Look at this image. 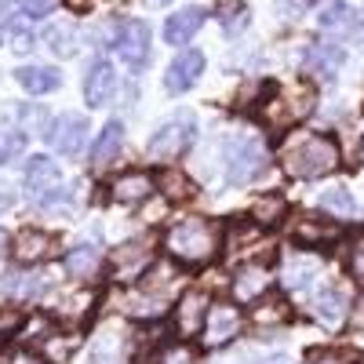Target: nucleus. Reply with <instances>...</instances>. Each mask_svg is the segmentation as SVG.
I'll return each mask as SVG.
<instances>
[{
  "mask_svg": "<svg viewBox=\"0 0 364 364\" xmlns=\"http://www.w3.org/2000/svg\"><path fill=\"white\" fill-rule=\"evenodd\" d=\"M350 33H353V41L364 48V11H360V15H353V22H350Z\"/></svg>",
  "mask_w": 364,
  "mask_h": 364,
  "instance_id": "4c0bfd02",
  "label": "nucleus"
},
{
  "mask_svg": "<svg viewBox=\"0 0 364 364\" xmlns=\"http://www.w3.org/2000/svg\"><path fill=\"white\" fill-rule=\"evenodd\" d=\"M219 22H223V29L233 37V33H240V29L248 26V8L240 4V0H219Z\"/></svg>",
  "mask_w": 364,
  "mask_h": 364,
  "instance_id": "c85d7f7f",
  "label": "nucleus"
},
{
  "mask_svg": "<svg viewBox=\"0 0 364 364\" xmlns=\"http://www.w3.org/2000/svg\"><path fill=\"white\" fill-rule=\"evenodd\" d=\"M120 146H124V124H120V120H109V124L99 132L95 146H91V164H95V168L113 164L117 154H120Z\"/></svg>",
  "mask_w": 364,
  "mask_h": 364,
  "instance_id": "dca6fc26",
  "label": "nucleus"
},
{
  "mask_svg": "<svg viewBox=\"0 0 364 364\" xmlns=\"http://www.w3.org/2000/svg\"><path fill=\"white\" fill-rule=\"evenodd\" d=\"M321 208H324V211H336V215H346V219L357 215V200H353V193H350L346 186L324 190V193H321Z\"/></svg>",
  "mask_w": 364,
  "mask_h": 364,
  "instance_id": "a878e982",
  "label": "nucleus"
},
{
  "mask_svg": "<svg viewBox=\"0 0 364 364\" xmlns=\"http://www.w3.org/2000/svg\"><path fill=\"white\" fill-rule=\"evenodd\" d=\"M266 171V146L262 139H240L233 149H230V161H226V178L233 186H248L255 175Z\"/></svg>",
  "mask_w": 364,
  "mask_h": 364,
  "instance_id": "20e7f679",
  "label": "nucleus"
},
{
  "mask_svg": "<svg viewBox=\"0 0 364 364\" xmlns=\"http://www.w3.org/2000/svg\"><path fill=\"white\" fill-rule=\"evenodd\" d=\"M350 273H353L357 281H364V233L350 245Z\"/></svg>",
  "mask_w": 364,
  "mask_h": 364,
  "instance_id": "c9c22d12",
  "label": "nucleus"
},
{
  "mask_svg": "<svg viewBox=\"0 0 364 364\" xmlns=\"http://www.w3.org/2000/svg\"><path fill=\"white\" fill-rule=\"evenodd\" d=\"M204 73V55L200 51H182L175 55V63L168 66V77H164V87L171 95H182V91H190Z\"/></svg>",
  "mask_w": 364,
  "mask_h": 364,
  "instance_id": "6e6552de",
  "label": "nucleus"
},
{
  "mask_svg": "<svg viewBox=\"0 0 364 364\" xmlns=\"http://www.w3.org/2000/svg\"><path fill=\"white\" fill-rule=\"evenodd\" d=\"M26 154V135H0V164Z\"/></svg>",
  "mask_w": 364,
  "mask_h": 364,
  "instance_id": "2f4dec72",
  "label": "nucleus"
},
{
  "mask_svg": "<svg viewBox=\"0 0 364 364\" xmlns=\"http://www.w3.org/2000/svg\"><path fill=\"white\" fill-rule=\"evenodd\" d=\"M99 262H102V255H99L95 245H77L63 255V266L73 273V277H91V273L99 269Z\"/></svg>",
  "mask_w": 364,
  "mask_h": 364,
  "instance_id": "aec40b11",
  "label": "nucleus"
},
{
  "mask_svg": "<svg viewBox=\"0 0 364 364\" xmlns=\"http://www.w3.org/2000/svg\"><path fill=\"white\" fill-rule=\"evenodd\" d=\"M11 364H44V360H41L37 353H18V357H15Z\"/></svg>",
  "mask_w": 364,
  "mask_h": 364,
  "instance_id": "79ce46f5",
  "label": "nucleus"
},
{
  "mask_svg": "<svg viewBox=\"0 0 364 364\" xmlns=\"http://www.w3.org/2000/svg\"><path fill=\"white\" fill-rule=\"evenodd\" d=\"M117 55L124 58L132 70L146 66L149 63V26L142 18H124L117 29V41H113Z\"/></svg>",
  "mask_w": 364,
  "mask_h": 364,
  "instance_id": "39448f33",
  "label": "nucleus"
},
{
  "mask_svg": "<svg viewBox=\"0 0 364 364\" xmlns=\"http://www.w3.org/2000/svg\"><path fill=\"white\" fill-rule=\"evenodd\" d=\"M284 211H288L284 197H277V193H266V197H259V200H255L252 219H255V226H273V223H281V219H284Z\"/></svg>",
  "mask_w": 364,
  "mask_h": 364,
  "instance_id": "393cba45",
  "label": "nucleus"
},
{
  "mask_svg": "<svg viewBox=\"0 0 364 364\" xmlns=\"http://www.w3.org/2000/svg\"><path fill=\"white\" fill-rule=\"evenodd\" d=\"M157 186H161L171 200H186V197L193 193V182L182 175V171H171V168H164V171L157 175Z\"/></svg>",
  "mask_w": 364,
  "mask_h": 364,
  "instance_id": "c756f323",
  "label": "nucleus"
},
{
  "mask_svg": "<svg viewBox=\"0 0 364 364\" xmlns=\"http://www.w3.org/2000/svg\"><path fill=\"white\" fill-rule=\"evenodd\" d=\"M343 63H346V48L336 44V41H317V44L306 48V55H302V70H306L310 77H317L321 84L336 80Z\"/></svg>",
  "mask_w": 364,
  "mask_h": 364,
  "instance_id": "423d86ee",
  "label": "nucleus"
},
{
  "mask_svg": "<svg viewBox=\"0 0 364 364\" xmlns=\"http://www.w3.org/2000/svg\"><path fill=\"white\" fill-rule=\"evenodd\" d=\"M346 306H350V299L343 288H324L321 299H317V317H324L328 324H336L346 317Z\"/></svg>",
  "mask_w": 364,
  "mask_h": 364,
  "instance_id": "5701e85b",
  "label": "nucleus"
},
{
  "mask_svg": "<svg viewBox=\"0 0 364 364\" xmlns=\"http://www.w3.org/2000/svg\"><path fill=\"white\" fill-rule=\"evenodd\" d=\"M44 288V273H4L0 277V295H8V299H33L41 295Z\"/></svg>",
  "mask_w": 364,
  "mask_h": 364,
  "instance_id": "6ab92c4d",
  "label": "nucleus"
},
{
  "mask_svg": "<svg viewBox=\"0 0 364 364\" xmlns=\"http://www.w3.org/2000/svg\"><path fill=\"white\" fill-rule=\"evenodd\" d=\"M44 41H48V48H51V55H58V58H73L77 55V29L73 26H51L48 33H44Z\"/></svg>",
  "mask_w": 364,
  "mask_h": 364,
  "instance_id": "b1692460",
  "label": "nucleus"
},
{
  "mask_svg": "<svg viewBox=\"0 0 364 364\" xmlns=\"http://www.w3.org/2000/svg\"><path fill=\"white\" fill-rule=\"evenodd\" d=\"M113 91H117V73H113V66H109V63H95V66L87 70V77H84V99H87V106H91V109L106 106V102L113 99Z\"/></svg>",
  "mask_w": 364,
  "mask_h": 364,
  "instance_id": "9d476101",
  "label": "nucleus"
},
{
  "mask_svg": "<svg viewBox=\"0 0 364 364\" xmlns=\"http://www.w3.org/2000/svg\"><path fill=\"white\" fill-rule=\"evenodd\" d=\"M15 324H18L15 317H4V321H0V343H4V339H8V336H4V331H8V328H15Z\"/></svg>",
  "mask_w": 364,
  "mask_h": 364,
  "instance_id": "37998d69",
  "label": "nucleus"
},
{
  "mask_svg": "<svg viewBox=\"0 0 364 364\" xmlns=\"http://www.w3.org/2000/svg\"><path fill=\"white\" fill-rule=\"evenodd\" d=\"M281 11H284V18H299L302 0H281Z\"/></svg>",
  "mask_w": 364,
  "mask_h": 364,
  "instance_id": "ea45409f",
  "label": "nucleus"
},
{
  "mask_svg": "<svg viewBox=\"0 0 364 364\" xmlns=\"http://www.w3.org/2000/svg\"><path fill=\"white\" fill-rule=\"evenodd\" d=\"M208 299H204V291H186L178 299V306H175V324H178V331L182 336H197V331H204V324H208Z\"/></svg>",
  "mask_w": 364,
  "mask_h": 364,
  "instance_id": "1a4fd4ad",
  "label": "nucleus"
},
{
  "mask_svg": "<svg viewBox=\"0 0 364 364\" xmlns=\"http://www.w3.org/2000/svg\"><path fill=\"white\" fill-rule=\"evenodd\" d=\"M154 4H168V0H154Z\"/></svg>",
  "mask_w": 364,
  "mask_h": 364,
  "instance_id": "49530a36",
  "label": "nucleus"
},
{
  "mask_svg": "<svg viewBox=\"0 0 364 364\" xmlns=\"http://www.w3.org/2000/svg\"><path fill=\"white\" fill-rule=\"evenodd\" d=\"M350 22H353V11L343 4V0H331V4H324L321 11H317V26L321 29H350Z\"/></svg>",
  "mask_w": 364,
  "mask_h": 364,
  "instance_id": "7c9ffc66",
  "label": "nucleus"
},
{
  "mask_svg": "<svg viewBox=\"0 0 364 364\" xmlns=\"http://www.w3.org/2000/svg\"><path fill=\"white\" fill-rule=\"evenodd\" d=\"M193 135H197V120H193V113L182 109L154 132V139L146 142V154H149V161H175L178 154H186Z\"/></svg>",
  "mask_w": 364,
  "mask_h": 364,
  "instance_id": "7ed1b4c3",
  "label": "nucleus"
},
{
  "mask_svg": "<svg viewBox=\"0 0 364 364\" xmlns=\"http://www.w3.org/2000/svg\"><path fill=\"white\" fill-rule=\"evenodd\" d=\"M55 248H58V237L55 233H44V230H22L15 237V259L18 262H41Z\"/></svg>",
  "mask_w": 364,
  "mask_h": 364,
  "instance_id": "f8f14e48",
  "label": "nucleus"
},
{
  "mask_svg": "<svg viewBox=\"0 0 364 364\" xmlns=\"http://www.w3.org/2000/svg\"><path fill=\"white\" fill-rule=\"evenodd\" d=\"M0 248H4V230H0Z\"/></svg>",
  "mask_w": 364,
  "mask_h": 364,
  "instance_id": "a18cd8bd",
  "label": "nucleus"
},
{
  "mask_svg": "<svg viewBox=\"0 0 364 364\" xmlns=\"http://www.w3.org/2000/svg\"><path fill=\"white\" fill-rule=\"evenodd\" d=\"M18 120H22L26 128H33V132H44V128H48V113H44L41 106H33V109L22 106V109H18Z\"/></svg>",
  "mask_w": 364,
  "mask_h": 364,
  "instance_id": "72a5a7b5",
  "label": "nucleus"
},
{
  "mask_svg": "<svg viewBox=\"0 0 364 364\" xmlns=\"http://www.w3.org/2000/svg\"><path fill=\"white\" fill-rule=\"evenodd\" d=\"M306 364H350V353L346 350H314L306 357Z\"/></svg>",
  "mask_w": 364,
  "mask_h": 364,
  "instance_id": "f704fd0d",
  "label": "nucleus"
},
{
  "mask_svg": "<svg viewBox=\"0 0 364 364\" xmlns=\"http://www.w3.org/2000/svg\"><path fill=\"white\" fill-rule=\"evenodd\" d=\"M360 161H364V146H360Z\"/></svg>",
  "mask_w": 364,
  "mask_h": 364,
  "instance_id": "de8ad7c7",
  "label": "nucleus"
},
{
  "mask_svg": "<svg viewBox=\"0 0 364 364\" xmlns=\"http://www.w3.org/2000/svg\"><path fill=\"white\" fill-rule=\"evenodd\" d=\"M15 204V193H11V186H4V182H0V211H8Z\"/></svg>",
  "mask_w": 364,
  "mask_h": 364,
  "instance_id": "a19ab883",
  "label": "nucleus"
},
{
  "mask_svg": "<svg viewBox=\"0 0 364 364\" xmlns=\"http://www.w3.org/2000/svg\"><path fill=\"white\" fill-rule=\"evenodd\" d=\"M48 139H51V146H55L63 157H80L84 146H87V120H84L80 113H63V117L51 124Z\"/></svg>",
  "mask_w": 364,
  "mask_h": 364,
  "instance_id": "0eeeda50",
  "label": "nucleus"
},
{
  "mask_svg": "<svg viewBox=\"0 0 364 364\" xmlns=\"http://www.w3.org/2000/svg\"><path fill=\"white\" fill-rule=\"evenodd\" d=\"M291 237H295V245H302V248H321V245H331V240H339V237H343V230H339L336 223L299 219V223H295V230H291Z\"/></svg>",
  "mask_w": 364,
  "mask_h": 364,
  "instance_id": "2eb2a0df",
  "label": "nucleus"
},
{
  "mask_svg": "<svg viewBox=\"0 0 364 364\" xmlns=\"http://www.w3.org/2000/svg\"><path fill=\"white\" fill-rule=\"evenodd\" d=\"M58 164L51 161V157H29V164H26V186H29V193H33L37 200L41 197H48L55 186H58Z\"/></svg>",
  "mask_w": 364,
  "mask_h": 364,
  "instance_id": "ddd939ff",
  "label": "nucleus"
},
{
  "mask_svg": "<svg viewBox=\"0 0 364 364\" xmlns=\"http://www.w3.org/2000/svg\"><path fill=\"white\" fill-rule=\"evenodd\" d=\"M161 364H197V350L193 346H171L161 353Z\"/></svg>",
  "mask_w": 364,
  "mask_h": 364,
  "instance_id": "473e14b6",
  "label": "nucleus"
},
{
  "mask_svg": "<svg viewBox=\"0 0 364 364\" xmlns=\"http://www.w3.org/2000/svg\"><path fill=\"white\" fill-rule=\"evenodd\" d=\"M317 273H321V259H302V255H295V259L284 266V288H291V291L310 288Z\"/></svg>",
  "mask_w": 364,
  "mask_h": 364,
  "instance_id": "412c9836",
  "label": "nucleus"
},
{
  "mask_svg": "<svg viewBox=\"0 0 364 364\" xmlns=\"http://www.w3.org/2000/svg\"><path fill=\"white\" fill-rule=\"evenodd\" d=\"M353 328H364V299H360V306H357V314H353Z\"/></svg>",
  "mask_w": 364,
  "mask_h": 364,
  "instance_id": "c03bdc74",
  "label": "nucleus"
},
{
  "mask_svg": "<svg viewBox=\"0 0 364 364\" xmlns=\"http://www.w3.org/2000/svg\"><path fill=\"white\" fill-rule=\"evenodd\" d=\"M262 291H266V269L262 266H245L233 277V299L237 302H252Z\"/></svg>",
  "mask_w": 364,
  "mask_h": 364,
  "instance_id": "4be33fe9",
  "label": "nucleus"
},
{
  "mask_svg": "<svg viewBox=\"0 0 364 364\" xmlns=\"http://www.w3.org/2000/svg\"><path fill=\"white\" fill-rule=\"evenodd\" d=\"M149 193H154V178L146 171H128L113 182V200H120V204H139Z\"/></svg>",
  "mask_w": 364,
  "mask_h": 364,
  "instance_id": "f3484780",
  "label": "nucleus"
},
{
  "mask_svg": "<svg viewBox=\"0 0 364 364\" xmlns=\"http://www.w3.org/2000/svg\"><path fill=\"white\" fill-rule=\"evenodd\" d=\"M284 168L291 178H321L339 168V142L331 135H314L306 142H299L295 149H288Z\"/></svg>",
  "mask_w": 364,
  "mask_h": 364,
  "instance_id": "f03ea898",
  "label": "nucleus"
},
{
  "mask_svg": "<svg viewBox=\"0 0 364 364\" xmlns=\"http://www.w3.org/2000/svg\"><path fill=\"white\" fill-rule=\"evenodd\" d=\"M55 8V0H22V15L33 22V18H44L48 11Z\"/></svg>",
  "mask_w": 364,
  "mask_h": 364,
  "instance_id": "e433bc0d",
  "label": "nucleus"
},
{
  "mask_svg": "<svg viewBox=\"0 0 364 364\" xmlns=\"http://www.w3.org/2000/svg\"><path fill=\"white\" fill-rule=\"evenodd\" d=\"M219 233H223L219 223H211V219H182L168 230L164 248L178 262L200 266V262H211V255L219 252Z\"/></svg>",
  "mask_w": 364,
  "mask_h": 364,
  "instance_id": "f257e3e1",
  "label": "nucleus"
},
{
  "mask_svg": "<svg viewBox=\"0 0 364 364\" xmlns=\"http://www.w3.org/2000/svg\"><path fill=\"white\" fill-rule=\"evenodd\" d=\"M15 51H26V48H33V33H26V29H15Z\"/></svg>",
  "mask_w": 364,
  "mask_h": 364,
  "instance_id": "58836bf2",
  "label": "nucleus"
},
{
  "mask_svg": "<svg viewBox=\"0 0 364 364\" xmlns=\"http://www.w3.org/2000/svg\"><path fill=\"white\" fill-rule=\"evenodd\" d=\"M15 80L29 91V95H48V91H55L63 84L58 70H51V66H22V70H15Z\"/></svg>",
  "mask_w": 364,
  "mask_h": 364,
  "instance_id": "a211bd4d",
  "label": "nucleus"
},
{
  "mask_svg": "<svg viewBox=\"0 0 364 364\" xmlns=\"http://www.w3.org/2000/svg\"><path fill=\"white\" fill-rule=\"evenodd\" d=\"M240 328V314L237 306H211L208 310V324H204V343L208 346H223L237 336Z\"/></svg>",
  "mask_w": 364,
  "mask_h": 364,
  "instance_id": "9b49d317",
  "label": "nucleus"
},
{
  "mask_svg": "<svg viewBox=\"0 0 364 364\" xmlns=\"http://www.w3.org/2000/svg\"><path fill=\"white\" fill-rule=\"evenodd\" d=\"M149 259V245L139 237V240H128L124 248H117V255H113V266H117V273H124V269H135V266H142Z\"/></svg>",
  "mask_w": 364,
  "mask_h": 364,
  "instance_id": "cd10ccee",
  "label": "nucleus"
},
{
  "mask_svg": "<svg viewBox=\"0 0 364 364\" xmlns=\"http://www.w3.org/2000/svg\"><path fill=\"white\" fill-rule=\"evenodd\" d=\"M200 26H204V11L200 8H182V11H175L164 22V41L168 44H190Z\"/></svg>",
  "mask_w": 364,
  "mask_h": 364,
  "instance_id": "4468645a",
  "label": "nucleus"
},
{
  "mask_svg": "<svg viewBox=\"0 0 364 364\" xmlns=\"http://www.w3.org/2000/svg\"><path fill=\"white\" fill-rule=\"evenodd\" d=\"M252 321L259 324V328H277V324H288L291 321V306L284 299H269L266 306H259L255 314H252Z\"/></svg>",
  "mask_w": 364,
  "mask_h": 364,
  "instance_id": "bb28decb",
  "label": "nucleus"
}]
</instances>
